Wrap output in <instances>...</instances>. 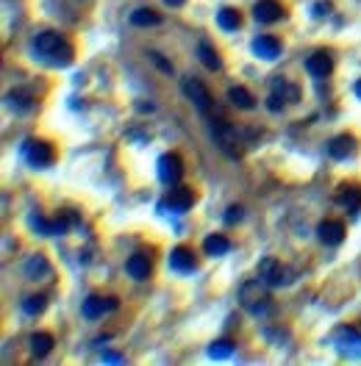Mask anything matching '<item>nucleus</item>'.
Instances as JSON below:
<instances>
[{
	"label": "nucleus",
	"mask_w": 361,
	"mask_h": 366,
	"mask_svg": "<svg viewBox=\"0 0 361 366\" xmlns=\"http://www.w3.org/2000/svg\"><path fill=\"white\" fill-rule=\"evenodd\" d=\"M170 267L175 272H195L198 267V258H195V250L192 247H175L170 253Z\"/></svg>",
	"instance_id": "obj_13"
},
{
	"label": "nucleus",
	"mask_w": 361,
	"mask_h": 366,
	"mask_svg": "<svg viewBox=\"0 0 361 366\" xmlns=\"http://www.w3.org/2000/svg\"><path fill=\"white\" fill-rule=\"evenodd\" d=\"M334 344L339 347V353L350 358H361V333L356 328H339L334 333Z\"/></svg>",
	"instance_id": "obj_10"
},
{
	"label": "nucleus",
	"mask_w": 361,
	"mask_h": 366,
	"mask_svg": "<svg viewBox=\"0 0 361 366\" xmlns=\"http://www.w3.org/2000/svg\"><path fill=\"white\" fill-rule=\"evenodd\" d=\"M231 353H233V342H231V339H219V342H214V344L209 347V358H214V361L228 358Z\"/></svg>",
	"instance_id": "obj_29"
},
{
	"label": "nucleus",
	"mask_w": 361,
	"mask_h": 366,
	"mask_svg": "<svg viewBox=\"0 0 361 366\" xmlns=\"http://www.w3.org/2000/svg\"><path fill=\"white\" fill-rule=\"evenodd\" d=\"M181 89H184V94L189 97V103L203 114V117H209V120H214L219 117L214 111V100H212V94H209V89L198 80V78H184V83H181Z\"/></svg>",
	"instance_id": "obj_3"
},
{
	"label": "nucleus",
	"mask_w": 361,
	"mask_h": 366,
	"mask_svg": "<svg viewBox=\"0 0 361 366\" xmlns=\"http://www.w3.org/2000/svg\"><path fill=\"white\" fill-rule=\"evenodd\" d=\"M339 206H345L350 214H359L361 211V189L359 186H342L339 195H336Z\"/></svg>",
	"instance_id": "obj_18"
},
{
	"label": "nucleus",
	"mask_w": 361,
	"mask_h": 366,
	"mask_svg": "<svg viewBox=\"0 0 361 366\" xmlns=\"http://www.w3.org/2000/svg\"><path fill=\"white\" fill-rule=\"evenodd\" d=\"M314 17H328V11H331V3H314Z\"/></svg>",
	"instance_id": "obj_33"
},
{
	"label": "nucleus",
	"mask_w": 361,
	"mask_h": 366,
	"mask_svg": "<svg viewBox=\"0 0 361 366\" xmlns=\"http://www.w3.org/2000/svg\"><path fill=\"white\" fill-rule=\"evenodd\" d=\"M284 106H287V103H284L278 94H273V92H270V97H267V108H270V111H281Z\"/></svg>",
	"instance_id": "obj_32"
},
{
	"label": "nucleus",
	"mask_w": 361,
	"mask_h": 366,
	"mask_svg": "<svg viewBox=\"0 0 361 366\" xmlns=\"http://www.w3.org/2000/svg\"><path fill=\"white\" fill-rule=\"evenodd\" d=\"M212 136L217 139V145L222 147V153H228L231 158H239L242 150H239V134L231 122H225L222 117H214L212 120Z\"/></svg>",
	"instance_id": "obj_4"
},
{
	"label": "nucleus",
	"mask_w": 361,
	"mask_h": 366,
	"mask_svg": "<svg viewBox=\"0 0 361 366\" xmlns=\"http://www.w3.org/2000/svg\"><path fill=\"white\" fill-rule=\"evenodd\" d=\"M150 62H153V64H156L161 73H167V75L172 73V64H170V62H167L161 53H150Z\"/></svg>",
	"instance_id": "obj_30"
},
{
	"label": "nucleus",
	"mask_w": 361,
	"mask_h": 366,
	"mask_svg": "<svg viewBox=\"0 0 361 366\" xmlns=\"http://www.w3.org/2000/svg\"><path fill=\"white\" fill-rule=\"evenodd\" d=\"M356 97L361 100V80H356Z\"/></svg>",
	"instance_id": "obj_36"
},
{
	"label": "nucleus",
	"mask_w": 361,
	"mask_h": 366,
	"mask_svg": "<svg viewBox=\"0 0 361 366\" xmlns=\"http://www.w3.org/2000/svg\"><path fill=\"white\" fill-rule=\"evenodd\" d=\"M195 203V192L189 186H178V189H170L167 197L161 200V209H170L172 214H186Z\"/></svg>",
	"instance_id": "obj_8"
},
{
	"label": "nucleus",
	"mask_w": 361,
	"mask_h": 366,
	"mask_svg": "<svg viewBox=\"0 0 361 366\" xmlns=\"http://www.w3.org/2000/svg\"><path fill=\"white\" fill-rule=\"evenodd\" d=\"M156 169H158V181H161L164 186H175V183L184 178V161H181V155H175V153H164V155L158 158Z\"/></svg>",
	"instance_id": "obj_7"
},
{
	"label": "nucleus",
	"mask_w": 361,
	"mask_h": 366,
	"mask_svg": "<svg viewBox=\"0 0 361 366\" xmlns=\"http://www.w3.org/2000/svg\"><path fill=\"white\" fill-rule=\"evenodd\" d=\"M131 22H134V25H139V28L158 25V22H161V14H158V11H153V8H137V11L131 14Z\"/></svg>",
	"instance_id": "obj_26"
},
{
	"label": "nucleus",
	"mask_w": 361,
	"mask_h": 366,
	"mask_svg": "<svg viewBox=\"0 0 361 366\" xmlns=\"http://www.w3.org/2000/svg\"><path fill=\"white\" fill-rule=\"evenodd\" d=\"M259 278H264L273 289H281V286H289L292 281H294V272L284 267L281 261H275V258H261V264H259Z\"/></svg>",
	"instance_id": "obj_5"
},
{
	"label": "nucleus",
	"mask_w": 361,
	"mask_h": 366,
	"mask_svg": "<svg viewBox=\"0 0 361 366\" xmlns=\"http://www.w3.org/2000/svg\"><path fill=\"white\" fill-rule=\"evenodd\" d=\"M50 350H53V336L50 333H34L31 336V353L36 358H45Z\"/></svg>",
	"instance_id": "obj_24"
},
{
	"label": "nucleus",
	"mask_w": 361,
	"mask_h": 366,
	"mask_svg": "<svg viewBox=\"0 0 361 366\" xmlns=\"http://www.w3.org/2000/svg\"><path fill=\"white\" fill-rule=\"evenodd\" d=\"M228 100H231L236 108H242V111H250V108L256 106L253 94H250L245 86H231V89H228Z\"/></svg>",
	"instance_id": "obj_21"
},
{
	"label": "nucleus",
	"mask_w": 361,
	"mask_h": 366,
	"mask_svg": "<svg viewBox=\"0 0 361 366\" xmlns=\"http://www.w3.org/2000/svg\"><path fill=\"white\" fill-rule=\"evenodd\" d=\"M270 289H273V286H270L264 278H256V281L242 283V289H239V302H242V308H245L247 314H253V316H267V314L273 311Z\"/></svg>",
	"instance_id": "obj_2"
},
{
	"label": "nucleus",
	"mask_w": 361,
	"mask_h": 366,
	"mask_svg": "<svg viewBox=\"0 0 361 366\" xmlns=\"http://www.w3.org/2000/svg\"><path fill=\"white\" fill-rule=\"evenodd\" d=\"M317 236H320L322 244L336 247V244H342V239H345V225L339 220H322L317 225Z\"/></svg>",
	"instance_id": "obj_11"
},
{
	"label": "nucleus",
	"mask_w": 361,
	"mask_h": 366,
	"mask_svg": "<svg viewBox=\"0 0 361 366\" xmlns=\"http://www.w3.org/2000/svg\"><path fill=\"white\" fill-rule=\"evenodd\" d=\"M20 153L36 169H45V167L53 164V147L48 145V142H42V139H25L22 147H20Z\"/></svg>",
	"instance_id": "obj_6"
},
{
	"label": "nucleus",
	"mask_w": 361,
	"mask_h": 366,
	"mask_svg": "<svg viewBox=\"0 0 361 366\" xmlns=\"http://www.w3.org/2000/svg\"><path fill=\"white\" fill-rule=\"evenodd\" d=\"M253 17H256L259 22H275V20L284 17V6H281L278 0H259V3L253 6Z\"/></svg>",
	"instance_id": "obj_16"
},
{
	"label": "nucleus",
	"mask_w": 361,
	"mask_h": 366,
	"mask_svg": "<svg viewBox=\"0 0 361 366\" xmlns=\"http://www.w3.org/2000/svg\"><path fill=\"white\" fill-rule=\"evenodd\" d=\"M273 94H278L284 103H297L300 89L294 83H289L287 78H273Z\"/></svg>",
	"instance_id": "obj_20"
},
{
	"label": "nucleus",
	"mask_w": 361,
	"mask_h": 366,
	"mask_svg": "<svg viewBox=\"0 0 361 366\" xmlns=\"http://www.w3.org/2000/svg\"><path fill=\"white\" fill-rule=\"evenodd\" d=\"M100 361H106V364H123L125 358H123V356H117V353H103V356H100Z\"/></svg>",
	"instance_id": "obj_34"
},
{
	"label": "nucleus",
	"mask_w": 361,
	"mask_h": 366,
	"mask_svg": "<svg viewBox=\"0 0 361 366\" xmlns=\"http://www.w3.org/2000/svg\"><path fill=\"white\" fill-rule=\"evenodd\" d=\"M198 59H200V64L206 67V70H219L222 67V62H219V56H217V50L209 45V42H200L198 45Z\"/></svg>",
	"instance_id": "obj_23"
},
{
	"label": "nucleus",
	"mask_w": 361,
	"mask_h": 366,
	"mask_svg": "<svg viewBox=\"0 0 361 366\" xmlns=\"http://www.w3.org/2000/svg\"><path fill=\"white\" fill-rule=\"evenodd\" d=\"M6 103H8L14 111H20V114H25V111H31V108H34V97H31V94H25V92H11V94L6 97Z\"/></svg>",
	"instance_id": "obj_27"
},
{
	"label": "nucleus",
	"mask_w": 361,
	"mask_h": 366,
	"mask_svg": "<svg viewBox=\"0 0 361 366\" xmlns=\"http://www.w3.org/2000/svg\"><path fill=\"white\" fill-rule=\"evenodd\" d=\"M34 50H36V56H39L45 64H50V67H67V64H72V56H75L72 45L59 31H42V34L34 39Z\"/></svg>",
	"instance_id": "obj_1"
},
{
	"label": "nucleus",
	"mask_w": 361,
	"mask_h": 366,
	"mask_svg": "<svg viewBox=\"0 0 361 366\" xmlns=\"http://www.w3.org/2000/svg\"><path fill=\"white\" fill-rule=\"evenodd\" d=\"M356 136H350V134H339V136H334L331 142H328V155L331 158H336V161H345V158H350V155H356Z\"/></svg>",
	"instance_id": "obj_12"
},
{
	"label": "nucleus",
	"mask_w": 361,
	"mask_h": 366,
	"mask_svg": "<svg viewBox=\"0 0 361 366\" xmlns=\"http://www.w3.org/2000/svg\"><path fill=\"white\" fill-rule=\"evenodd\" d=\"M203 250H206V255H225L228 250H231V241L222 236V233H212V236H206V241H203Z\"/></svg>",
	"instance_id": "obj_22"
},
{
	"label": "nucleus",
	"mask_w": 361,
	"mask_h": 366,
	"mask_svg": "<svg viewBox=\"0 0 361 366\" xmlns=\"http://www.w3.org/2000/svg\"><path fill=\"white\" fill-rule=\"evenodd\" d=\"M217 22H219L222 31H236V28L242 25V14H239L236 8H219Z\"/></svg>",
	"instance_id": "obj_25"
},
{
	"label": "nucleus",
	"mask_w": 361,
	"mask_h": 366,
	"mask_svg": "<svg viewBox=\"0 0 361 366\" xmlns=\"http://www.w3.org/2000/svg\"><path fill=\"white\" fill-rule=\"evenodd\" d=\"M306 70L314 75V78H325V75H331V70H334V59H331V53H328V50H317V53H311V56L306 59Z\"/></svg>",
	"instance_id": "obj_14"
},
{
	"label": "nucleus",
	"mask_w": 361,
	"mask_h": 366,
	"mask_svg": "<svg viewBox=\"0 0 361 366\" xmlns=\"http://www.w3.org/2000/svg\"><path fill=\"white\" fill-rule=\"evenodd\" d=\"M117 305H120V300H117V297H100V294H92V297H86V300H83L81 314H83L86 319H100V316L111 314Z\"/></svg>",
	"instance_id": "obj_9"
},
{
	"label": "nucleus",
	"mask_w": 361,
	"mask_h": 366,
	"mask_svg": "<svg viewBox=\"0 0 361 366\" xmlns=\"http://www.w3.org/2000/svg\"><path fill=\"white\" fill-rule=\"evenodd\" d=\"M48 275H50V264H48V258H45V255H31L28 264H25V278H31V281H42V278H48Z\"/></svg>",
	"instance_id": "obj_19"
},
{
	"label": "nucleus",
	"mask_w": 361,
	"mask_h": 366,
	"mask_svg": "<svg viewBox=\"0 0 361 366\" xmlns=\"http://www.w3.org/2000/svg\"><path fill=\"white\" fill-rule=\"evenodd\" d=\"M45 305H48V300H45L42 294L25 297V300H22V314H28V316H39V314L45 311Z\"/></svg>",
	"instance_id": "obj_28"
},
{
	"label": "nucleus",
	"mask_w": 361,
	"mask_h": 366,
	"mask_svg": "<svg viewBox=\"0 0 361 366\" xmlns=\"http://www.w3.org/2000/svg\"><path fill=\"white\" fill-rule=\"evenodd\" d=\"M250 48H253V53H256L259 59H264V62H275L278 53H281V42H278L275 36H256Z\"/></svg>",
	"instance_id": "obj_15"
},
{
	"label": "nucleus",
	"mask_w": 361,
	"mask_h": 366,
	"mask_svg": "<svg viewBox=\"0 0 361 366\" xmlns=\"http://www.w3.org/2000/svg\"><path fill=\"white\" fill-rule=\"evenodd\" d=\"M164 3H167V6H170V8H178V6H184V3H186V0H164Z\"/></svg>",
	"instance_id": "obj_35"
},
{
	"label": "nucleus",
	"mask_w": 361,
	"mask_h": 366,
	"mask_svg": "<svg viewBox=\"0 0 361 366\" xmlns=\"http://www.w3.org/2000/svg\"><path fill=\"white\" fill-rule=\"evenodd\" d=\"M239 220H242V206H231V209L225 211V222L233 225V222H239Z\"/></svg>",
	"instance_id": "obj_31"
},
{
	"label": "nucleus",
	"mask_w": 361,
	"mask_h": 366,
	"mask_svg": "<svg viewBox=\"0 0 361 366\" xmlns=\"http://www.w3.org/2000/svg\"><path fill=\"white\" fill-rule=\"evenodd\" d=\"M150 269H153V264H150V258H147L144 253L131 255V258H128V264H125V272H128L134 281H147Z\"/></svg>",
	"instance_id": "obj_17"
}]
</instances>
